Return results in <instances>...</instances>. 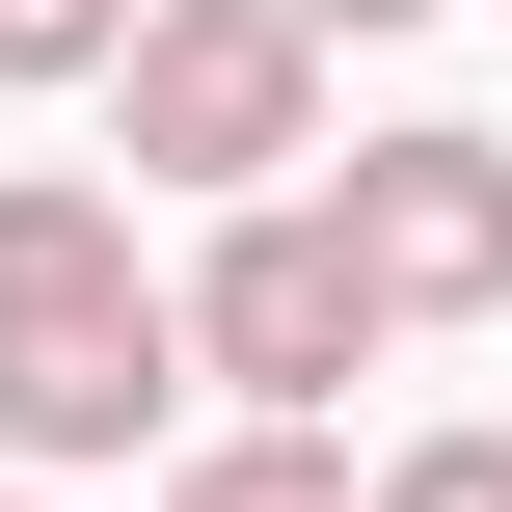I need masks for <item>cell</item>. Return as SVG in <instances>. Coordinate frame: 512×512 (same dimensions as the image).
I'll return each instance as SVG.
<instances>
[{
    "mask_svg": "<svg viewBox=\"0 0 512 512\" xmlns=\"http://www.w3.org/2000/svg\"><path fill=\"white\" fill-rule=\"evenodd\" d=\"M108 135H135V189H297L324 162V27L297 0H135L108 27Z\"/></svg>",
    "mask_w": 512,
    "mask_h": 512,
    "instance_id": "2",
    "label": "cell"
},
{
    "mask_svg": "<svg viewBox=\"0 0 512 512\" xmlns=\"http://www.w3.org/2000/svg\"><path fill=\"white\" fill-rule=\"evenodd\" d=\"M297 27H324V54H351V27H432V0H297Z\"/></svg>",
    "mask_w": 512,
    "mask_h": 512,
    "instance_id": "8",
    "label": "cell"
},
{
    "mask_svg": "<svg viewBox=\"0 0 512 512\" xmlns=\"http://www.w3.org/2000/svg\"><path fill=\"white\" fill-rule=\"evenodd\" d=\"M0 512H27V486H0Z\"/></svg>",
    "mask_w": 512,
    "mask_h": 512,
    "instance_id": "10",
    "label": "cell"
},
{
    "mask_svg": "<svg viewBox=\"0 0 512 512\" xmlns=\"http://www.w3.org/2000/svg\"><path fill=\"white\" fill-rule=\"evenodd\" d=\"M351 512H512V432H405V459H378Z\"/></svg>",
    "mask_w": 512,
    "mask_h": 512,
    "instance_id": "6",
    "label": "cell"
},
{
    "mask_svg": "<svg viewBox=\"0 0 512 512\" xmlns=\"http://www.w3.org/2000/svg\"><path fill=\"white\" fill-rule=\"evenodd\" d=\"M162 405H189V324L135 270V189L0 162V459L108 486V459H162Z\"/></svg>",
    "mask_w": 512,
    "mask_h": 512,
    "instance_id": "1",
    "label": "cell"
},
{
    "mask_svg": "<svg viewBox=\"0 0 512 512\" xmlns=\"http://www.w3.org/2000/svg\"><path fill=\"white\" fill-rule=\"evenodd\" d=\"M216 512H351V432H324V405H243V459H216Z\"/></svg>",
    "mask_w": 512,
    "mask_h": 512,
    "instance_id": "5",
    "label": "cell"
},
{
    "mask_svg": "<svg viewBox=\"0 0 512 512\" xmlns=\"http://www.w3.org/2000/svg\"><path fill=\"white\" fill-rule=\"evenodd\" d=\"M162 324H189V378L216 405H351L405 324H378V270L324 243V189H216V243L162 270Z\"/></svg>",
    "mask_w": 512,
    "mask_h": 512,
    "instance_id": "3",
    "label": "cell"
},
{
    "mask_svg": "<svg viewBox=\"0 0 512 512\" xmlns=\"http://www.w3.org/2000/svg\"><path fill=\"white\" fill-rule=\"evenodd\" d=\"M135 512H216V486H135Z\"/></svg>",
    "mask_w": 512,
    "mask_h": 512,
    "instance_id": "9",
    "label": "cell"
},
{
    "mask_svg": "<svg viewBox=\"0 0 512 512\" xmlns=\"http://www.w3.org/2000/svg\"><path fill=\"white\" fill-rule=\"evenodd\" d=\"M324 189V243L378 270V324H486L512 297V135H459V108H405V135H351V162H297Z\"/></svg>",
    "mask_w": 512,
    "mask_h": 512,
    "instance_id": "4",
    "label": "cell"
},
{
    "mask_svg": "<svg viewBox=\"0 0 512 512\" xmlns=\"http://www.w3.org/2000/svg\"><path fill=\"white\" fill-rule=\"evenodd\" d=\"M108 27L135 0H0V81H108Z\"/></svg>",
    "mask_w": 512,
    "mask_h": 512,
    "instance_id": "7",
    "label": "cell"
}]
</instances>
